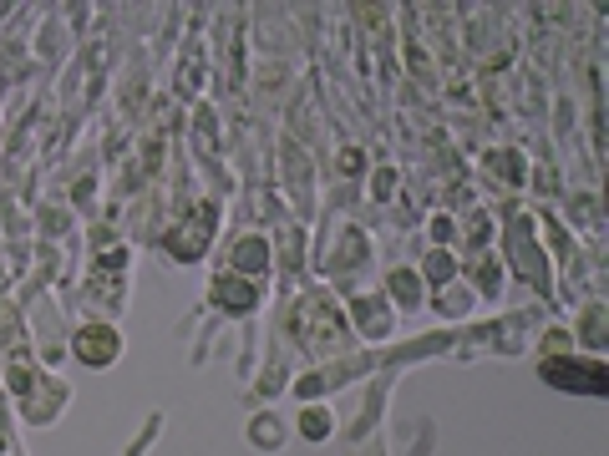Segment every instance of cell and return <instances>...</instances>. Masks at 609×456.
I'll list each match as a JSON object with an SVG mask.
<instances>
[{
	"instance_id": "1",
	"label": "cell",
	"mask_w": 609,
	"mask_h": 456,
	"mask_svg": "<svg viewBox=\"0 0 609 456\" xmlns=\"http://www.w3.org/2000/svg\"><path fill=\"white\" fill-rule=\"evenodd\" d=\"M543 375H549L553 385H574V390H589V396H604L609 381L599 365H574V360H549L543 365Z\"/></svg>"
},
{
	"instance_id": "2",
	"label": "cell",
	"mask_w": 609,
	"mask_h": 456,
	"mask_svg": "<svg viewBox=\"0 0 609 456\" xmlns=\"http://www.w3.org/2000/svg\"><path fill=\"white\" fill-rule=\"evenodd\" d=\"M76 355L92 360V365L112 360V355H117V335H112V330H82V340H76Z\"/></svg>"
},
{
	"instance_id": "3",
	"label": "cell",
	"mask_w": 609,
	"mask_h": 456,
	"mask_svg": "<svg viewBox=\"0 0 609 456\" xmlns=\"http://www.w3.org/2000/svg\"><path fill=\"white\" fill-rule=\"evenodd\" d=\"M203 239H209V218H193V224H188L183 233H173V239H168V243H173V249H178V259H193V249H198Z\"/></svg>"
},
{
	"instance_id": "4",
	"label": "cell",
	"mask_w": 609,
	"mask_h": 456,
	"mask_svg": "<svg viewBox=\"0 0 609 456\" xmlns=\"http://www.w3.org/2000/svg\"><path fill=\"white\" fill-rule=\"evenodd\" d=\"M218 304H224V309H249L254 304V289H249V284H239V279H224V284H218Z\"/></svg>"
},
{
	"instance_id": "5",
	"label": "cell",
	"mask_w": 609,
	"mask_h": 456,
	"mask_svg": "<svg viewBox=\"0 0 609 456\" xmlns=\"http://www.w3.org/2000/svg\"><path fill=\"white\" fill-rule=\"evenodd\" d=\"M239 264H249V269H259V264H264V243H239Z\"/></svg>"
},
{
	"instance_id": "6",
	"label": "cell",
	"mask_w": 609,
	"mask_h": 456,
	"mask_svg": "<svg viewBox=\"0 0 609 456\" xmlns=\"http://www.w3.org/2000/svg\"><path fill=\"white\" fill-rule=\"evenodd\" d=\"M391 289H396V294L411 304V299H417V294H411V289H417V279H411V274H396V279H391Z\"/></svg>"
}]
</instances>
